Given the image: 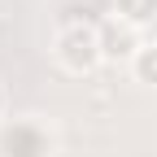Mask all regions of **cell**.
Wrapping results in <instances>:
<instances>
[{
  "instance_id": "obj_1",
  "label": "cell",
  "mask_w": 157,
  "mask_h": 157,
  "mask_svg": "<svg viewBox=\"0 0 157 157\" xmlns=\"http://www.w3.org/2000/svg\"><path fill=\"white\" fill-rule=\"evenodd\" d=\"M52 61L74 78H87L105 66L101 57V31L96 22H61L52 35Z\"/></svg>"
},
{
  "instance_id": "obj_2",
  "label": "cell",
  "mask_w": 157,
  "mask_h": 157,
  "mask_svg": "<svg viewBox=\"0 0 157 157\" xmlns=\"http://www.w3.org/2000/svg\"><path fill=\"white\" fill-rule=\"evenodd\" d=\"M96 31H101V57H105V66H131V57L144 48L140 26L122 22L118 13L101 17V22H96Z\"/></svg>"
},
{
  "instance_id": "obj_3",
  "label": "cell",
  "mask_w": 157,
  "mask_h": 157,
  "mask_svg": "<svg viewBox=\"0 0 157 157\" xmlns=\"http://www.w3.org/2000/svg\"><path fill=\"white\" fill-rule=\"evenodd\" d=\"M131 78L135 83H144V87H157V39H144V48L131 57Z\"/></svg>"
},
{
  "instance_id": "obj_4",
  "label": "cell",
  "mask_w": 157,
  "mask_h": 157,
  "mask_svg": "<svg viewBox=\"0 0 157 157\" xmlns=\"http://www.w3.org/2000/svg\"><path fill=\"white\" fill-rule=\"evenodd\" d=\"M113 13L131 26H144L148 17L157 13V0H113Z\"/></svg>"
},
{
  "instance_id": "obj_5",
  "label": "cell",
  "mask_w": 157,
  "mask_h": 157,
  "mask_svg": "<svg viewBox=\"0 0 157 157\" xmlns=\"http://www.w3.org/2000/svg\"><path fill=\"white\" fill-rule=\"evenodd\" d=\"M9 113V87H5V78H0V118Z\"/></svg>"
}]
</instances>
